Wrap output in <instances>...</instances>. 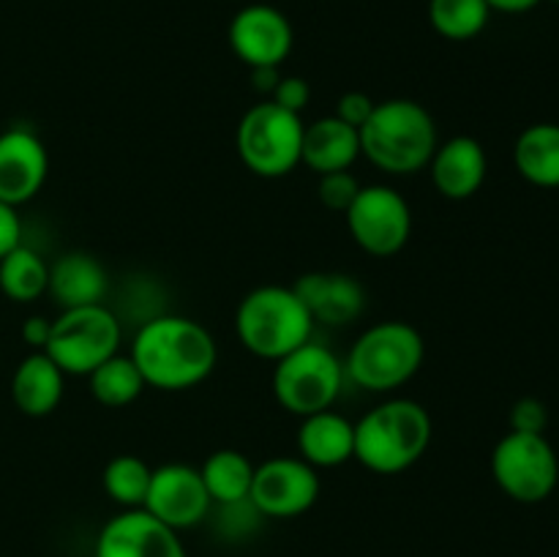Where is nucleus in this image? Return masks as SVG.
I'll use <instances>...</instances> for the list:
<instances>
[{
	"label": "nucleus",
	"mask_w": 559,
	"mask_h": 557,
	"mask_svg": "<svg viewBox=\"0 0 559 557\" xmlns=\"http://www.w3.org/2000/svg\"><path fill=\"white\" fill-rule=\"evenodd\" d=\"M66 375L47 353H31L20 360L11 377V399L27 418H44L63 402Z\"/></svg>",
	"instance_id": "nucleus-21"
},
{
	"label": "nucleus",
	"mask_w": 559,
	"mask_h": 557,
	"mask_svg": "<svg viewBox=\"0 0 559 557\" xmlns=\"http://www.w3.org/2000/svg\"><path fill=\"white\" fill-rule=\"evenodd\" d=\"M491 11H502V14H527V11L538 9L544 0H486Z\"/></svg>",
	"instance_id": "nucleus-35"
},
{
	"label": "nucleus",
	"mask_w": 559,
	"mask_h": 557,
	"mask_svg": "<svg viewBox=\"0 0 559 557\" xmlns=\"http://www.w3.org/2000/svg\"><path fill=\"white\" fill-rule=\"evenodd\" d=\"M314 317L293 287L262 284L254 287L235 311V333L251 355L273 360L289 355L300 344L311 342Z\"/></svg>",
	"instance_id": "nucleus-4"
},
{
	"label": "nucleus",
	"mask_w": 559,
	"mask_h": 557,
	"mask_svg": "<svg viewBox=\"0 0 559 557\" xmlns=\"http://www.w3.org/2000/svg\"><path fill=\"white\" fill-rule=\"evenodd\" d=\"M49 333H52V320H47V317L33 315L22 322V342H25L27 347H33V353L47 347Z\"/></svg>",
	"instance_id": "nucleus-33"
},
{
	"label": "nucleus",
	"mask_w": 559,
	"mask_h": 557,
	"mask_svg": "<svg viewBox=\"0 0 559 557\" xmlns=\"http://www.w3.org/2000/svg\"><path fill=\"white\" fill-rule=\"evenodd\" d=\"M320 475L300 457H276L257 464L249 502L271 519H293L309 511L320 497Z\"/></svg>",
	"instance_id": "nucleus-11"
},
{
	"label": "nucleus",
	"mask_w": 559,
	"mask_h": 557,
	"mask_svg": "<svg viewBox=\"0 0 559 557\" xmlns=\"http://www.w3.org/2000/svg\"><path fill=\"white\" fill-rule=\"evenodd\" d=\"M344 364L331 347L306 342L276 360L273 369V396L289 415H306L331 410L344 388Z\"/></svg>",
	"instance_id": "nucleus-7"
},
{
	"label": "nucleus",
	"mask_w": 559,
	"mask_h": 557,
	"mask_svg": "<svg viewBox=\"0 0 559 557\" xmlns=\"http://www.w3.org/2000/svg\"><path fill=\"white\" fill-rule=\"evenodd\" d=\"M426 358L424 336L404 320H385L366 328L349 347L344 375L371 393H391L407 386Z\"/></svg>",
	"instance_id": "nucleus-5"
},
{
	"label": "nucleus",
	"mask_w": 559,
	"mask_h": 557,
	"mask_svg": "<svg viewBox=\"0 0 559 557\" xmlns=\"http://www.w3.org/2000/svg\"><path fill=\"white\" fill-rule=\"evenodd\" d=\"M213 500L205 489L200 467L183 462H169L153 467L147 486L145 511L173 530H186L200 524L211 511Z\"/></svg>",
	"instance_id": "nucleus-12"
},
{
	"label": "nucleus",
	"mask_w": 559,
	"mask_h": 557,
	"mask_svg": "<svg viewBox=\"0 0 559 557\" xmlns=\"http://www.w3.org/2000/svg\"><path fill=\"white\" fill-rule=\"evenodd\" d=\"M22 244V222L16 208L0 202V260Z\"/></svg>",
	"instance_id": "nucleus-32"
},
{
	"label": "nucleus",
	"mask_w": 559,
	"mask_h": 557,
	"mask_svg": "<svg viewBox=\"0 0 559 557\" xmlns=\"http://www.w3.org/2000/svg\"><path fill=\"white\" fill-rule=\"evenodd\" d=\"M120 322L104 304L63 309L52 320V333L41 353L58 364L63 375L87 377L104 360L118 355Z\"/></svg>",
	"instance_id": "nucleus-8"
},
{
	"label": "nucleus",
	"mask_w": 559,
	"mask_h": 557,
	"mask_svg": "<svg viewBox=\"0 0 559 557\" xmlns=\"http://www.w3.org/2000/svg\"><path fill=\"white\" fill-rule=\"evenodd\" d=\"M49 265L38 251L16 246L0 260V293L14 304H33L47 295Z\"/></svg>",
	"instance_id": "nucleus-24"
},
{
	"label": "nucleus",
	"mask_w": 559,
	"mask_h": 557,
	"mask_svg": "<svg viewBox=\"0 0 559 557\" xmlns=\"http://www.w3.org/2000/svg\"><path fill=\"white\" fill-rule=\"evenodd\" d=\"M360 134V156L385 175H415L429 167L437 145V123L429 109L413 98H385L374 104Z\"/></svg>",
	"instance_id": "nucleus-2"
},
{
	"label": "nucleus",
	"mask_w": 559,
	"mask_h": 557,
	"mask_svg": "<svg viewBox=\"0 0 559 557\" xmlns=\"http://www.w3.org/2000/svg\"><path fill=\"white\" fill-rule=\"evenodd\" d=\"M557 3H559V0H557Z\"/></svg>",
	"instance_id": "nucleus-36"
},
{
	"label": "nucleus",
	"mask_w": 559,
	"mask_h": 557,
	"mask_svg": "<svg viewBox=\"0 0 559 557\" xmlns=\"http://www.w3.org/2000/svg\"><path fill=\"white\" fill-rule=\"evenodd\" d=\"M431 446V415L415 399H388L355 424V462L377 475H399Z\"/></svg>",
	"instance_id": "nucleus-3"
},
{
	"label": "nucleus",
	"mask_w": 559,
	"mask_h": 557,
	"mask_svg": "<svg viewBox=\"0 0 559 557\" xmlns=\"http://www.w3.org/2000/svg\"><path fill=\"white\" fill-rule=\"evenodd\" d=\"M107 289V268L85 251H69L49 265L47 295L60 306V311L104 304Z\"/></svg>",
	"instance_id": "nucleus-18"
},
{
	"label": "nucleus",
	"mask_w": 559,
	"mask_h": 557,
	"mask_svg": "<svg viewBox=\"0 0 559 557\" xmlns=\"http://www.w3.org/2000/svg\"><path fill=\"white\" fill-rule=\"evenodd\" d=\"M304 118L287 112L271 98L254 104L240 118L235 147L249 173L257 178H284L300 164V145H304Z\"/></svg>",
	"instance_id": "nucleus-6"
},
{
	"label": "nucleus",
	"mask_w": 559,
	"mask_h": 557,
	"mask_svg": "<svg viewBox=\"0 0 559 557\" xmlns=\"http://www.w3.org/2000/svg\"><path fill=\"white\" fill-rule=\"evenodd\" d=\"M289 287L298 293L314 322L322 325H347L366 309V289L349 273L311 271L295 278Z\"/></svg>",
	"instance_id": "nucleus-16"
},
{
	"label": "nucleus",
	"mask_w": 559,
	"mask_h": 557,
	"mask_svg": "<svg viewBox=\"0 0 559 557\" xmlns=\"http://www.w3.org/2000/svg\"><path fill=\"white\" fill-rule=\"evenodd\" d=\"M374 104L377 102H371V96H366V93L349 91L338 98L333 115H336L338 120H344L347 126H353V129H360V126L369 120V115L374 112Z\"/></svg>",
	"instance_id": "nucleus-31"
},
{
	"label": "nucleus",
	"mask_w": 559,
	"mask_h": 557,
	"mask_svg": "<svg viewBox=\"0 0 559 557\" xmlns=\"http://www.w3.org/2000/svg\"><path fill=\"white\" fill-rule=\"evenodd\" d=\"M87 386H91V396L102 407H129L147 388L131 355L120 353L104 360L102 366H96L87 375Z\"/></svg>",
	"instance_id": "nucleus-25"
},
{
	"label": "nucleus",
	"mask_w": 559,
	"mask_h": 557,
	"mask_svg": "<svg viewBox=\"0 0 559 557\" xmlns=\"http://www.w3.org/2000/svg\"><path fill=\"white\" fill-rule=\"evenodd\" d=\"M229 47L249 69L278 66L289 58L295 44L293 25L278 9L265 3H254L240 9L229 22Z\"/></svg>",
	"instance_id": "nucleus-13"
},
{
	"label": "nucleus",
	"mask_w": 559,
	"mask_h": 557,
	"mask_svg": "<svg viewBox=\"0 0 559 557\" xmlns=\"http://www.w3.org/2000/svg\"><path fill=\"white\" fill-rule=\"evenodd\" d=\"M271 102L278 104L287 112L300 115L311 102V85L304 76H282L276 85V91L271 93Z\"/></svg>",
	"instance_id": "nucleus-30"
},
{
	"label": "nucleus",
	"mask_w": 559,
	"mask_h": 557,
	"mask_svg": "<svg viewBox=\"0 0 559 557\" xmlns=\"http://www.w3.org/2000/svg\"><path fill=\"white\" fill-rule=\"evenodd\" d=\"M426 169L431 173L435 189L445 200L462 202L480 191L486 173H489V158H486L484 145L475 137L459 134L437 145Z\"/></svg>",
	"instance_id": "nucleus-17"
},
{
	"label": "nucleus",
	"mask_w": 559,
	"mask_h": 557,
	"mask_svg": "<svg viewBox=\"0 0 559 557\" xmlns=\"http://www.w3.org/2000/svg\"><path fill=\"white\" fill-rule=\"evenodd\" d=\"M513 164L527 183L559 189V123H533L516 137Z\"/></svg>",
	"instance_id": "nucleus-22"
},
{
	"label": "nucleus",
	"mask_w": 559,
	"mask_h": 557,
	"mask_svg": "<svg viewBox=\"0 0 559 557\" xmlns=\"http://www.w3.org/2000/svg\"><path fill=\"white\" fill-rule=\"evenodd\" d=\"M205 489L216 506H243L249 502L251 481H254V464L243 451L235 448H218L202 462L200 467Z\"/></svg>",
	"instance_id": "nucleus-23"
},
{
	"label": "nucleus",
	"mask_w": 559,
	"mask_h": 557,
	"mask_svg": "<svg viewBox=\"0 0 559 557\" xmlns=\"http://www.w3.org/2000/svg\"><path fill=\"white\" fill-rule=\"evenodd\" d=\"M358 191L360 180L355 178L349 169L320 175V183H317V197H320L322 205L333 213H347L349 205L355 202V197H358Z\"/></svg>",
	"instance_id": "nucleus-28"
},
{
	"label": "nucleus",
	"mask_w": 559,
	"mask_h": 557,
	"mask_svg": "<svg viewBox=\"0 0 559 557\" xmlns=\"http://www.w3.org/2000/svg\"><path fill=\"white\" fill-rule=\"evenodd\" d=\"M344 218L355 244L380 260L399 254L413 235V208L402 191L385 183L360 186Z\"/></svg>",
	"instance_id": "nucleus-10"
},
{
	"label": "nucleus",
	"mask_w": 559,
	"mask_h": 557,
	"mask_svg": "<svg viewBox=\"0 0 559 557\" xmlns=\"http://www.w3.org/2000/svg\"><path fill=\"white\" fill-rule=\"evenodd\" d=\"M96 557H186V549L178 530L145 508H123L98 533Z\"/></svg>",
	"instance_id": "nucleus-14"
},
{
	"label": "nucleus",
	"mask_w": 559,
	"mask_h": 557,
	"mask_svg": "<svg viewBox=\"0 0 559 557\" xmlns=\"http://www.w3.org/2000/svg\"><path fill=\"white\" fill-rule=\"evenodd\" d=\"M495 484L511 500L535 506L551 497L559 484V459L546 435L508 431L491 451Z\"/></svg>",
	"instance_id": "nucleus-9"
},
{
	"label": "nucleus",
	"mask_w": 559,
	"mask_h": 557,
	"mask_svg": "<svg viewBox=\"0 0 559 557\" xmlns=\"http://www.w3.org/2000/svg\"><path fill=\"white\" fill-rule=\"evenodd\" d=\"M511 431H527V435H546L549 426V407L540 399L524 396L511 407Z\"/></svg>",
	"instance_id": "nucleus-29"
},
{
	"label": "nucleus",
	"mask_w": 559,
	"mask_h": 557,
	"mask_svg": "<svg viewBox=\"0 0 559 557\" xmlns=\"http://www.w3.org/2000/svg\"><path fill=\"white\" fill-rule=\"evenodd\" d=\"M131 360L147 388L189 391L202 386L218 364V344L202 322L180 315L153 317L131 342Z\"/></svg>",
	"instance_id": "nucleus-1"
},
{
	"label": "nucleus",
	"mask_w": 559,
	"mask_h": 557,
	"mask_svg": "<svg viewBox=\"0 0 559 557\" xmlns=\"http://www.w3.org/2000/svg\"><path fill=\"white\" fill-rule=\"evenodd\" d=\"M153 467L136 453H120L112 457L104 467L102 484L109 500L118 502L120 508H142L147 497V486H151Z\"/></svg>",
	"instance_id": "nucleus-27"
},
{
	"label": "nucleus",
	"mask_w": 559,
	"mask_h": 557,
	"mask_svg": "<svg viewBox=\"0 0 559 557\" xmlns=\"http://www.w3.org/2000/svg\"><path fill=\"white\" fill-rule=\"evenodd\" d=\"M49 156L44 142L31 129H5L0 134V202L20 208L44 189Z\"/></svg>",
	"instance_id": "nucleus-15"
},
{
	"label": "nucleus",
	"mask_w": 559,
	"mask_h": 557,
	"mask_svg": "<svg viewBox=\"0 0 559 557\" xmlns=\"http://www.w3.org/2000/svg\"><path fill=\"white\" fill-rule=\"evenodd\" d=\"M278 80H282V69L278 66H262V69H251V82H254V91L265 93L271 98V93L276 91Z\"/></svg>",
	"instance_id": "nucleus-34"
},
{
	"label": "nucleus",
	"mask_w": 559,
	"mask_h": 557,
	"mask_svg": "<svg viewBox=\"0 0 559 557\" xmlns=\"http://www.w3.org/2000/svg\"><path fill=\"white\" fill-rule=\"evenodd\" d=\"M360 156L358 129L338 120L336 115L314 120L304 126V145H300V164L309 167L320 178L328 173L349 169Z\"/></svg>",
	"instance_id": "nucleus-20"
},
{
	"label": "nucleus",
	"mask_w": 559,
	"mask_h": 557,
	"mask_svg": "<svg viewBox=\"0 0 559 557\" xmlns=\"http://www.w3.org/2000/svg\"><path fill=\"white\" fill-rule=\"evenodd\" d=\"M298 457L314 470L338 467L355 459V424L336 410L306 415L298 426Z\"/></svg>",
	"instance_id": "nucleus-19"
},
{
	"label": "nucleus",
	"mask_w": 559,
	"mask_h": 557,
	"mask_svg": "<svg viewBox=\"0 0 559 557\" xmlns=\"http://www.w3.org/2000/svg\"><path fill=\"white\" fill-rule=\"evenodd\" d=\"M491 9L486 0H431L429 22L448 42H469L489 25Z\"/></svg>",
	"instance_id": "nucleus-26"
}]
</instances>
